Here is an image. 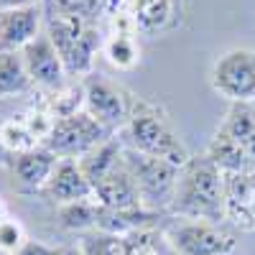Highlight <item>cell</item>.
<instances>
[{"label": "cell", "instance_id": "cell-1", "mask_svg": "<svg viewBox=\"0 0 255 255\" xmlns=\"http://www.w3.org/2000/svg\"><path fill=\"white\" fill-rule=\"evenodd\" d=\"M171 215L217 225L225 220V171L207 153L191 156L179 168Z\"/></svg>", "mask_w": 255, "mask_h": 255}, {"label": "cell", "instance_id": "cell-2", "mask_svg": "<svg viewBox=\"0 0 255 255\" xmlns=\"http://www.w3.org/2000/svg\"><path fill=\"white\" fill-rule=\"evenodd\" d=\"M125 135L130 140L133 151L153 156V158H163L179 168L191 158L186 145L176 135L166 110L156 102H145L140 97H133L130 118L125 123Z\"/></svg>", "mask_w": 255, "mask_h": 255}, {"label": "cell", "instance_id": "cell-3", "mask_svg": "<svg viewBox=\"0 0 255 255\" xmlns=\"http://www.w3.org/2000/svg\"><path fill=\"white\" fill-rule=\"evenodd\" d=\"M46 33L61 56V64L69 77H87L95 72V56L102 49V33L97 23L74 15H46Z\"/></svg>", "mask_w": 255, "mask_h": 255}, {"label": "cell", "instance_id": "cell-4", "mask_svg": "<svg viewBox=\"0 0 255 255\" xmlns=\"http://www.w3.org/2000/svg\"><path fill=\"white\" fill-rule=\"evenodd\" d=\"M123 161L138 186L143 209L153 212V215L171 212L176 181H179V166L168 163L163 158L138 153L133 148H123Z\"/></svg>", "mask_w": 255, "mask_h": 255}, {"label": "cell", "instance_id": "cell-5", "mask_svg": "<svg viewBox=\"0 0 255 255\" xmlns=\"http://www.w3.org/2000/svg\"><path fill=\"white\" fill-rule=\"evenodd\" d=\"M209 84L227 102H255V49L222 51L209 69Z\"/></svg>", "mask_w": 255, "mask_h": 255}, {"label": "cell", "instance_id": "cell-6", "mask_svg": "<svg viewBox=\"0 0 255 255\" xmlns=\"http://www.w3.org/2000/svg\"><path fill=\"white\" fill-rule=\"evenodd\" d=\"M108 138H110L108 128H102L95 118H90L82 110L69 118H56L51 135L46 138V143L41 148H46L59 161H79L87 153H92Z\"/></svg>", "mask_w": 255, "mask_h": 255}, {"label": "cell", "instance_id": "cell-7", "mask_svg": "<svg viewBox=\"0 0 255 255\" xmlns=\"http://www.w3.org/2000/svg\"><path fill=\"white\" fill-rule=\"evenodd\" d=\"M82 87H84V113L95 118L108 130L125 128L128 118H130V102H133L130 92H125L120 84H115L113 79L97 72L84 77Z\"/></svg>", "mask_w": 255, "mask_h": 255}, {"label": "cell", "instance_id": "cell-8", "mask_svg": "<svg viewBox=\"0 0 255 255\" xmlns=\"http://www.w3.org/2000/svg\"><path fill=\"white\" fill-rule=\"evenodd\" d=\"M176 255H230L235 250V235L217 222L184 220L166 232Z\"/></svg>", "mask_w": 255, "mask_h": 255}, {"label": "cell", "instance_id": "cell-9", "mask_svg": "<svg viewBox=\"0 0 255 255\" xmlns=\"http://www.w3.org/2000/svg\"><path fill=\"white\" fill-rule=\"evenodd\" d=\"M26 64V72L31 77V84L44 92H56L64 87V77H67V69L61 64V56L54 46V41L49 38V33L44 31L36 41L20 51Z\"/></svg>", "mask_w": 255, "mask_h": 255}, {"label": "cell", "instance_id": "cell-10", "mask_svg": "<svg viewBox=\"0 0 255 255\" xmlns=\"http://www.w3.org/2000/svg\"><path fill=\"white\" fill-rule=\"evenodd\" d=\"M181 13V0H128V15H130L135 33L151 38L179 28Z\"/></svg>", "mask_w": 255, "mask_h": 255}, {"label": "cell", "instance_id": "cell-11", "mask_svg": "<svg viewBox=\"0 0 255 255\" xmlns=\"http://www.w3.org/2000/svg\"><path fill=\"white\" fill-rule=\"evenodd\" d=\"M44 5H26L0 10V51H23L31 41L41 36Z\"/></svg>", "mask_w": 255, "mask_h": 255}, {"label": "cell", "instance_id": "cell-12", "mask_svg": "<svg viewBox=\"0 0 255 255\" xmlns=\"http://www.w3.org/2000/svg\"><path fill=\"white\" fill-rule=\"evenodd\" d=\"M92 194L102 207H108V209H120V212L143 209L138 186H135V181H133V176H130V171H128L123 158L110 168L108 174H102L92 184Z\"/></svg>", "mask_w": 255, "mask_h": 255}, {"label": "cell", "instance_id": "cell-13", "mask_svg": "<svg viewBox=\"0 0 255 255\" xmlns=\"http://www.w3.org/2000/svg\"><path fill=\"white\" fill-rule=\"evenodd\" d=\"M225 220L255 230V171L225 174Z\"/></svg>", "mask_w": 255, "mask_h": 255}, {"label": "cell", "instance_id": "cell-14", "mask_svg": "<svg viewBox=\"0 0 255 255\" xmlns=\"http://www.w3.org/2000/svg\"><path fill=\"white\" fill-rule=\"evenodd\" d=\"M59 158L49 153L46 148H33V151L18 153L10 158V171H13V186L20 194H36L44 191L49 184Z\"/></svg>", "mask_w": 255, "mask_h": 255}, {"label": "cell", "instance_id": "cell-15", "mask_svg": "<svg viewBox=\"0 0 255 255\" xmlns=\"http://www.w3.org/2000/svg\"><path fill=\"white\" fill-rule=\"evenodd\" d=\"M44 194L51 202H56L59 207L95 197L92 194V184L87 181V176L82 174V168H79L77 161H59L56 163L49 184L44 186Z\"/></svg>", "mask_w": 255, "mask_h": 255}, {"label": "cell", "instance_id": "cell-16", "mask_svg": "<svg viewBox=\"0 0 255 255\" xmlns=\"http://www.w3.org/2000/svg\"><path fill=\"white\" fill-rule=\"evenodd\" d=\"M102 51H105V59H108L110 67H115L118 72H130L138 67L140 61V46L135 41V28L133 26H115L113 33L105 38L102 44Z\"/></svg>", "mask_w": 255, "mask_h": 255}, {"label": "cell", "instance_id": "cell-17", "mask_svg": "<svg viewBox=\"0 0 255 255\" xmlns=\"http://www.w3.org/2000/svg\"><path fill=\"white\" fill-rule=\"evenodd\" d=\"M33 87L20 51H0V100L18 97Z\"/></svg>", "mask_w": 255, "mask_h": 255}, {"label": "cell", "instance_id": "cell-18", "mask_svg": "<svg viewBox=\"0 0 255 255\" xmlns=\"http://www.w3.org/2000/svg\"><path fill=\"white\" fill-rule=\"evenodd\" d=\"M97 215H100V202L92 199H82V202H72L59 207V225L64 230H95L97 227Z\"/></svg>", "mask_w": 255, "mask_h": 255}, {"label": "cell", "instance_id": "cell-19", "mask_svg": "<svg viewBox=\"0 0 255 255\" xmlns=\"http://www.w3.org/2000/svg\"><path fill=\"white\" fill-rule=\"evenodd\" d=\"M0 143L3 148L10 153V156H18V153H26V151H33V148H41L33 135L28 133V128L23 123V118H10L5 123H0Z\"/></svg>", "mask_w": 255, "mask_h": 255}, {"label": "cell", "instance_id": "cell-20", "mask_svg": "<svg viewBox=\"0 0 255 255\" xmlns=\"http://www.w3.org/2000/svg\"><path fill=\"white\" fill-rule=\"evenodd\" d=\"M46 5H49V13L74 15V18L90 20V23H97V18L105 15L108 0H46Z\"/></svg>", "mask_w": 255, "mask_h": 255}, {"label": "cell", "instance_id": "cell-21", "mask_svg": "<svg viewBox=\"0 0 255 255\" xmlns=\"http://www.w3.org/2000/svg\"><path fill=\"white\" fill-rule=\"evenodd\" d=\"M44 105L54 113V118H69V115L82 113L84 110V87H82V82L72 84V87L56 90Z\"/></svg>", "mask_w": 255, "mask_h": 255}, {"label": "cell", "instance_id": "cell-22", "mask_svg": "<svg viewBox=\"0 0 255 255\" xmlns=\"http://www.w3.org/2000/svg\"><path fill=\"white\" fill-rule=\"evenodd\" d=\"M20 118H23L28 133L33 135V140H36L38 145L46 143V138L51 135L54 125H56V118H54V113L46 108V105H41V108H28Z\"/></svg>", "mask_w": 255, "mask_h": 255}, {"label": "cell", "instance_id": "cell-23", "mask_svg": "<svg viewBox=\"0 0 255 255\" xmlns=\"http://www.w3.org/2000/svg\"><path fill=\"white\" fill-rule=\"evenodd\" d=\"M28 232L15 217H5L0 222V255H15L28 243Z\"/></svg>", "mask_w": 255, "mask_h": 255}, {"label": "cell", "instance_id": "cell-24", "mask_svg": "<svg viewBox=\"0 0 255 255\" xmlns=\"http://www.w3.org/2000/svg\"><path fill=\"white\" fill-rule=\"evenodd\" d=\"M79 250L82 255H128L123 238L105 235V232H100L97 238H84Z\"/></svg>", "mask_w": 255, "mask_h": 255}, {"label": "cell", "instance_id": "cell-25", "mask_svg": "<svg viewBox=\"0 0 255 255\" xmlns=\"http://www.w3.org/2000/svg\"><path fill=\"white\" fill-rule=\"evenodd\" d=\"M158 240H156V232H151V230H135V232L123 238L128 255H161Z\"/></svg>", "mask_w": 255, "mask_h": 255}, {"label": "cell", "instance_id": "cell-26", "mask_svg": "<svg viewBox=\"0 0 255 255\" xmlns=\"http://www.w3.org/2000/svg\"><path fill=\"white\" fill-rule=\"evenodd\" d=\"M15 255H56L54 248H46L44 243H36V240H28L23 248H20Z\"/></svg>", "mask_w": 255, "mask_h": 255}, {"label": "cell", "instance_id": "cell-27", "mask_svg": "<svg viewBox=\"0 0 255 255\" xmlns=\"http://www.w3.org/2000/svg\"><path fill=\"white\" fill-rule=\"evenodd\" d=\"M41 0H0V10H13V8H26V5H38Z\"/></svg>", "mask_w": 255, "mask_h": 255}, {"label": "cell", "instance_id": "cell-28", "mask_svg": "<svg viewBox=\"0 0 255 255\" xmlns=\"http://www.w3.org/2000/svg\"><path fill=\"white\" fill-rule=\"evenodd\" d=\"M8 217V207H5V202H3V197H0V222H3Z\"/></svg>", "mask_w": 255, "mask_h": 255}, {"label": "cell", "instance_id": "cell-29", "mask_svg": "<svg viewBox=\"0 0 255 255\" xmlns=\"http://www.w3.org/2000/svg\"><path fill=\"white\" fill-rule=\"evenodd\" d=\"M8 151H5V148H3V143H0V166H3V163H8Z\"/></svg>", "mask_w": 255, "mask_h": 255}]
</instances>
